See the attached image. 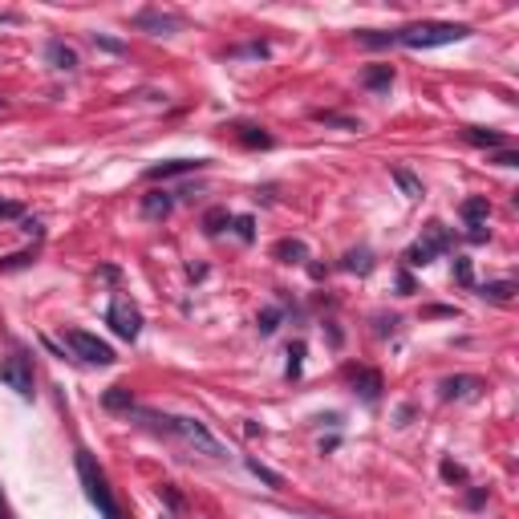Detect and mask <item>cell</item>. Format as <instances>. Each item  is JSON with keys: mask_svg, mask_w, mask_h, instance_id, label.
Listing matches in <instances>:
<instances>
[{"mask_svg": "<svg viewBox=\"0 0 519 519\" xmlns=\"http://www.w3.org/2000/svg\"><path fill=\"white\" fill-rule=\"evenodd\" d=\"M471 29L454 21H418L394 29V33H357V41L369 49H385V45H401V49H438V45H454V41H467Z\"/></svg>", "mask_w": 519, "mask_h": 519, "instance_id": "6da1fadb", "label": "cell"}, {"mask_svg": "<svg viewBox=\"0 0 519 519\" xmlns=\"http://www.w3.org/2000/svg\"><path fill=\"white\" fill-rule=\"evenodd\" d=\"M138 418L146 426H154V430H163V434H170V438H179L187 450H195V454H207V458H227V450H223V442L215 438L207 426L199 422V418H183V414H159V410H138Z\"/></svg>", "mask_w": 519, "mask_h": 519, "instance_id": "7a4b0ae2", "label": "cell"}, {"mask_svg": "<svg viewBox=\"0 0 519 519\" xmlns=\"http://www.w3.org/2000/svg\"><path fill=\"white\" fill-rule=\"evenodd\" d=\"M73 463H77V479H81V487H86V499L102 511V519H126V516H122V507H118V499H114V491H110L106 471L94 463V454H90L86 447H77Z\"/></svg>", "mask_w": 519, "mask_h": 519, "instance_id": "3957f363", "label": "cell"}, {"mask_svg": "<svg viewBox=\"0 0 519 519\" xmlns=\"http://www.w3.org/2000/svg\"><path fill=\"white\" fill-rule=\"evenodd\" d=\"M450 243H454V236H450L447 227L434 219V223H426V236L418 239V243H410V248H406V256H401V260H406L410 268H426L434 256L450 252Z\"/></svg>", "mask_w": 519, "mask_h": 519, "instance_id": "277c9868", "label": "cell"}, {"mask_svg": "<svg viewBox=\"0 0 519 519\" xmlns=\"http://www.w3.org/2000/svg\"><path fill=\"white\" fill-rule=\"evenodd\" d=\"M0 381L8 390H17V398H24V401L33 398V357L24 353L21 345L0 361Z\"/></svg>", "mask_w": 519, "mask_h": 519, "instance_id": "5b68a950", "label": "cell"}, {"mask_svg": "<svg viewBox=\"0 0 519 519\" xmlns=\"http://www.w3.org/2000/svg\"><path fill=\"white\" fill-rule=\"evenodd\" d=\"M106 325L118 333L122 341H138V333H142L138 305H134L130 296H114V301H110V308H106Z\"/></svg>", "mask_w": 519, "mask_h": 519, "instance_id": "8992f818", "label": "cell"}, {"mask_svg": "<svg viewBox=\"0 0 519 519\" xmlns=\"http://www.w3.org/2000/svg\"><path fill=\"white\" fill-rule=\"evenodd\" d=\"M65 345L73 349V357H81V361H90V365H114V361H118L114 349H110L102 337H94V333L65 329Z\"/></svg>", "mask_w": 519, "mask_h": 519, "instance_id": "52a82bcc", "label": "cell"}, {"mask_svg": "<svg viewBox=\"0 0 519 519\" xmlns=\"http://www.w3.org/2000/svg\"><path fill=\"white\" fill-rule=\"evenodd\" d=\"M130 24H134V29H142V33L170 37V33H179V29H183V17H175V13H159V8H146V13H138Z\"/></svg>", "mask_w": 519, "mask_h": 519, "instance_id": "ba28073f", "label": "cell"}, {"mask_svg": "<svg viewBox=\"0 0 519 519\" xmlns=\"http://www.w3.org/2000/svg\"><path fill=\"white\" fill-rule=\"evenodd\" d=\"M207 159H170V163H154L146 166V183H159V179H175V175H195L203 170Z\"/></svg>", "mask_w": 519, "mask_h": 519, "instance_id": "9c48e42d", "label": "cell"}, {"mask_svg": "<svg viewBox=\"0 0 519 519\" xmlns=\"http://www.w3.org/2000/svg\"><path fill=\"white\" fill-rule=\"evenodd\" d=\"M353 394H361L365 406H374L381 398V374L378 369H357L353 374Z\"/></svg>", "mask_w": 519, "mask_h": 519, "instance_id": "30bf717a", "label": "cell"}, {"mask_svg": "<svg viewBox=\"0 0 519 519\" xmlns=\"http://www.w3.org/2000/svg\"><path fill=\"white\" fill-rule=\"evenodd\" d=\"M170 207H175V199H170V191H146L142 195V215L146 219H166L170 215Z\"/></svg>", "mask_w": 519, "mask_h": 519, "instance_id": "8fae6325", "label": "cell"}, {"mask_svg": "<svg viewBox=\"0 0 519 519\" xmlns=\"http://www.w3.org/2000/svg\"><path fill=\"white\" fill-rule=\"evenodd\" d=\"M45 57H49V65H53V70H65V73L77 70V53H73V45H65V41H49Z\"/></svg>", "mask_w": 519, "mask_h": 519, "instance_id": "7c38bea8", "label": "cell"}, {"mask_svg": "<svg viewBox=\"0 0 519 519\" xmlns=\"http://www.w3.org/2000/svg\"><path fill=\"white\" fill-rule=\"evenodd\" d=\"M463 219H467V227H483L487 223V215H491V203H487V195H471V199H463Z\"/></svg>", "mask_w": 519, "mask_h": 519, "instance_id": "4fadbf2b", "label": "cell"}, {"mask_svg": "<svg viewBox=\"0 0 519 519\" xmlns=\"http://www.w3.org/2000/svg\"><path fill=\"white\" fill-rule=\"evenodd\" d=\"M463 138L471 142V146H487V150H503V146H507V134H499V130H483V126H467Z\"/></svg>", "mask_w": 519, "mask_h": 519, "instance_id": "5bb4252c", "label": "cell"}, {"mask_svg": "<svg viewBox=\"0 0 519 519\" xmlns=\"http://www.w3.org/2000/svg\"><path fill=\"white\" fill-rule=\"evenodd\" d=\"M102 406H106L110 414H130V410H134V394H130L126 385H110V390L102 394Z\"/></svg>", "mask_w": 519, "mask_h": 519, "instance_id": "9a60e30c", "label": "cell"}, {"mask_svg": "<svg viewBox=\"0 0 519 519\" xmlns=\"http://www.w3.org/2000/svg\"><path fill=\"white\" fill-rule=\"evenodd\" d=\"M361 86H365V90H390V86H394V65H369V70L361 73Z\"/></svg>", "mask_w": 519, "mask_h": 519, "instance_id": "2e32d148", "label": "cell"}, {"mask_svg": "<svg viewBox=\"0 0 519 519\" xmlns=\"http://www.w3.org/2000/svg\"><path fill=\"white\" fill-rule=\"evenodd\" d=\"M272 256L284 260V264H301V260H308V248L301 239H280V243L272 248Z\"/></svg>", "mask_w": 519, "mask_h": 519, "instance_id": "e0dca14e", "label": "cell"}, {"mask_svg": "<svg viewBox=\"0 0 519 519\" xmlns=\"http://www.w3.org/2000/svg\"><path fill=\"white\" fill-rule=\"evenodd\" d=\"M479 296H487V301H495V305H511V296H516V280L483 284V288H479Z\"/></svg>", "mask_w": 519, "mask_h": 519, "instance_id": "ac0fdd59", "label": "cell"}, {"mask_svg": "<svg viewBox=\"0 0 519 519\" xmlns=\"http://www.w3.org/2000/svg\"><path fill=\"white\" fill-rule=\"evenodd\" d=\"M474 390H479V378H447L442 381V398H471Z\"/></svg>", "mask_w": 519, "mask_h": 519, "instance_id": "d6986e66", "label": "cell"}, {"mask_svg": "<svg viewBox=\"0 0 519 519\" xmlns=\"http://www.w3.org/2000/svg\"><path fill=\"white\" fill-rule=\"evenodd\" d=\"M394 183H398L410 199H418V195H422V179H418L414 170H406V166H394Z\"/></svg>", "mask_w": 519, "mask_h": 519, "instance_id": "ffe728a7", "label": "cell"}, {"mask_svg": "<svg viewBox=\"0 0 519 519\" xmlns=\"http://www.w3.org/2000/svg\"><path fill=\"white\" fill-rule=\"evenodd\" d=\"M227 223H232V215H227V207H211V211L203 215V232H207V236H219V232H223Z\"/></svg>", "mask_w": 519, "mask_h": 519, "instance_id": "44dd1931", "label": "cell"}, {"mask_svg": "<svg viewBox=\"0 0 519 519\" xmlns=\"http://www.w3.org/2000/svg\"><path fill=\"white\" fill-rule=\"evenodd\" d=\"M236 130H239V142H243V146H272V134L260 130V126H236Z\"/></svg>", "mask_w": 519, "mask_h": 519, "instance_id": "7402d4cb", "label": "cell"}, {"mask_svg": "<svg viewBox=\"0 0 519 519\" xmlns=\"http://www.w3.org/2000/svg\"><path fill=\"white\" fill-rule=\"evenodd\" d=\"M248 471L256 474L260 483H268V487H284V479H280V474L272 471V467H264L260 458H248Z\"/></svg>", "mask_w": 519, "mask_h": 519, "instance_id": "603a6c76", "label": "cell"}, {"mask_svg": "<svg viewBox=\"0 0 519 519\" xmlns=\"http://www.w3.org/2000/svg\"><path fill=\"white\" fill-rule=\"evenodd\" d=\"M317 122H325V126H341V130H361V122H357V118L333 114V110H317Z\"/></svg>", "mask_w": 519, "mask_h": 519, "instance_id": "cb8c5ba5", "label": "cell"}, {"mask_svg": "<svg viewBox=\"0 0 519 519\" xmlns=\"http://www.w3.org/2000/svg\"><path fill=\"white\" fill-rule=\"evenodd\" d=\"M345 268H349V272H361V276H365V272L374 268V256H369V248H361V252H349V256H345Z\"/></svg>", "mask_w": 519, "mask_h": 519, "instance_id": "d4e9b609", "label": "cell"}, {"mask_svg": "<svg viewBox=\"0 0 519 519\" xmlns=\"http://www.w3.org/2000/svg\"><path fill=\"white\" fill-rule=\"evenodd\" d=\"M454 280L463 284V288H471V284H474V268H471V260H463V256L454 260Z\"/></svg>", "mask_w": 519, "mask_h": 519, "instance_id": "484cf974", "label": "cell"}, {"mask_svg": "<svg viewBox=\"0 0 519 519\" xmlns=\"http://www.w3.org/2000/svg\"><path fill=\"white\" fill-rule=\"evenodd\" d=\"M276 325H280V308H264V312H260V333H264V337H272V333H276Z\"/></svg>", "mask_w": 519, "mask_h": 519, "instance_id": "4316f807", "label": "cell"}, {"mask_svg": "<svg viewBox=\"0 0 519 519\" xmlns=\"http://www.w3.org/2000/svg\"><path fill=\"white\" fill-rule=\"evenodd\" d=\"M301 357H305V341H292V349H288V378H301Z\"/></svg>", "mask_w": 519, "mask_h": 519, "instance_id": "83f0119b", "label": "cell"}, {"mask_svg": "<svg viewBox=\"0 0 519 519\" xmlns=\"http://www.w3.org/2000/svg\"><path fill=\"white\" fill-rule=\"evenodd\" d=\"M33 256H37V252H17V256H4V260H0V272H17V268H24V264H33Z\"/></svg>", "mask_w": 519, "mask_h": 519, "instance_id": "f1b7e54d", "label": "cell"}, {"mask_svg": "<svg viewBox=\"0 0 519 519\" xmlns=\"http://www.w3.org/2000/svg\"><path fill=\"white\" fill-rule=\"evenodd\" d=\"M227 57H268V45L256 41V45H239V49H227Z\"/></svg>", "mask_w": 519, "mask_h": 519, "instance_id": "f546056e", "label": "cell"}, {"mask_svg": "<svg viewBox=\"0 0 519 519\" xmlns=\"http://www.w3.org/2000/svg\"><path fill=\"white\" fill-rule=\"evenodd\" d=\"M236 236L243 239V243L256 236V219H252V215H239V219H236Z\"/></svg>", "mask_w": 519, "mask_h": 519, "instance_id": "4dcf8cb0", "label": "cell"}, {"mask_svg": "<svg viewBox=\"0 0 519 519\" xmlns=\"http://www.w3.org/2000/svg\"><path fill=\"white\" fill-rule=\"evenodd\" d=\"M442 479H447V483H467V471H463V467H458V463H442Z\"/></svg>", "mask_w": 519, "mask_h": 519, "instance_id": "1f68e13d", "label": "cell"}, {"mask_svg": "<svg viewBox=\"0 0 519 519\" xmlns=\"http://www.w3.org/2000/svg\"><path fill=\"white\" fill-rule=\"evenodd\" d=\"M0 219H24V207H21V203H8V199H0Z\"/></svg>", "mask_w": 519, "mask_h": 519, "instance_id": "d6a6232c", "label": "cell"}, {"mask_svg": "<svg viewBox=\"0 0 519 519\" xmlns=\"http://www.w3.org/2000/svg\"><path fill=\"white\" fill-rule=\"evenodd\" d=\"M491 163H499V166H519V154L516 150H495V159Z\"/></svg>", "mask_w": 519, "mask_h": 519, "instance_id": "836d02e7", "label": "cell"}, {"mask_svg": "<svg viewBox=\"0 0 519 519\" xmlns=\"http://www.w3.org/2000/svg\"><path fill=\"white\" fill-rule=\"evenodd\" d=\"M94 45H97V49H106V53H126V49H122V41H110V37H97V33H94Z\"/></svg>", "mask_w": 519, "mask_h": 519, "instance_id": "e575fe53", "label": "cell"}, {"mask_svg": "<svg viewBox=\"0 0 519 519\" xmlns=\"http://www.w3.org/2000/svg\"><path fill=\"white\" fill-rule=\"evenodd\" d=\"M21 232H24V236H33V239H41V236H45V227H41L37 219H24V223H21Z\"/></svg>", "mask_w": 519, "mask_h": 519, "instance_id": "d590c367", "label": "cell"}, {"mask_svg": "<svg viewBox=\"0 0 519 519\" xmlns=\"http://www.w3.org/2000/svg\"><path fill=\"white\" fill-rule=\"evenodd\" d=\"M159 495H163L166 503H170V507H175V511H179V507H183V499L175 495V491H170V487H166V483H163V487H159Z\"/></svg>", "mask_w": 519, "mask_h": 519, "instance_id": "8d00e7d4", "label": "cell"}, {"mask_svg": "<svg viewBox=\"0 0 519 519\" xmlns=\"http://www.w3.org/2000/svg\"><path fill=\"white\" fill-rule=\"evenodd\" d=\"M426 317H454V308H447V305H430V308H426Z\"/></svg>", "mask_w": 519, "mask_h": 519, "instance_id": "74e56055", "label": "cell"}, {"mask_svg": "<svg viewBox=\"0 0 519 519\" xmlns=\"http://www.w3.org/2000/svg\"><path fill=\"white\" fill-rule=\"evenodd\" d=\"M398 288H401V296H410V292H414V280H410V272H401V276H398Z\"/></svg>", "mask_w": 519, "mask_h": 519, "instance_id": "f35d334b", "label": "cell"}, {"mask_svg": "<svg viewBox=\"0 0 519 519\" xmlns=\"http://www.w3.org/2000/svg\"><path fill=\"white\" fill-rule=\"evenodd\" d=\"M0 519H13V507H8V499H4V491H0Z\"/></svg>", "mask_w": 519, "mask_h": 519, "instance_id": "ab89813d", "label": "cell"}, {"mask_svg": "<svg viewBox=\"0 0 519 519\" xmlns=\"http://www.w3.org/2000/svg\"><path fill=\"white\" fill-rule=\"evenodd\" d=\"M0 110H4V97H0Z\"/></svg>", "mask_w": 519, "mask_h": 519, "instance_id": "60d3db41", "label": "cell"}]
</instances>
